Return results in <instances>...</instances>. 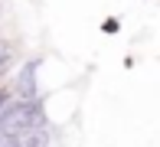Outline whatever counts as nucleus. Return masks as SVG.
<instances>
[{"instance_id":"obj_1","label":"nucleus","mask_w":160,"mask_h":147,"mask_svg":"<svg viewBox=\"0 0 160 147\" xmlns=\"http://www.w3.org/2000/svg\"><path fill=\"white\" fill-rule=\"evenodd\" d=\"M39 124H42V101L39 98H33V101L10 98L3 105V111H0V134L3 137H20L23 131L39 128Z\"/></svg>"},{"instance_id":"obj_2","label":"nucleus","mask_w":160,"mask_h":147,"mask_svg":"<svg viewBox=\"0 0 160 147\" xmlns=\"http://www.w3.org/2000/svg\"><path fill=\"white\" fill-rule=\"evenodd\" d=\"M36 69H39V59H30V62L20 69V79H17V95L23 101H33L36 98Z\"/></svg>"},{"instance_id":"obj_3","label":"nucleus","mask_w":160,"mask_h":147,"mask_svg":"<svg viewBox=\"0 0 160 147\" xmlns=\"http://www.w3.org/2000/svg\"><path fill=\"white\" fill-rule=\"evenodd\" d=\"M17 144L20 147H49V134H46V128H30V131H23V134L17 137Z\"/></svg>"},{"instance_id":"obj_4","label":"nucleus","mask_w":160,"mask_h":147,"mask_svg":"<svg viewBox=\"0 0 160 147\" xmlns=\"http://www.w3.org/2000/svg\"><path fill=\"white\" fill-rule=\"evenodd\" d=\"M0 147H20V144H17V137H3L0 134Z\"/></svg>"},{"instance_id":"obj_5","label":"nucleus","mask_w":160,"mask_h":147,"mask_svg":"<svg viewBox=\"0 0 160 147\" xmlns=\"http://www.w3.org/2000/svg\"><path fill=\"white\" fill-rule=\"evenodd\" d=\"M7 101H10V92H7V88H0V111H3Z\"/></svg>"}]
</instances>
